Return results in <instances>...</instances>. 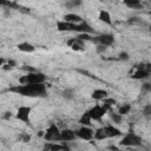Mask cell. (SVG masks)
<instances>
[{"instance_id": "obj_1", "label": "cell", "mask_w": 151, "mask_h": 151, "mask_svg": "<svg viewBox=\"0 0 151 151\" xmlns=\"http://www.w3.org/2000/svg\"><path fill=\"white\" fill-rule=\"evenodd\" d=\"M11 91L17 92L25 97H46L47 90L45 84H27L18 85L17 87L11 88Z\"/></svg>"}, {"instance_id": "obj_2", "label": "cell", "mask_w": 151, "mask_h": 151, "mask_svg": "<svg viewBox=\"0 0 151 151\" xmlns=\"http://www.w3.org/2000/svg\"><path fill=\"white\" fill-rule=\"evenodd\" d=\"M46 80V76L40 72H31L26 76L21 77L19 79L20 85H27V84H44Z\"/></svg>"}, {"instance_id": "obj_3", "label": "cell", "mask_w": 151, "mask_h": 151, "mask_svg": "<svg viewBox=\"0 0 151 151\" xmlns=\"http://www.w3.org/2000/svg\"><path fill=\"white\" fill-rule=\"evenodd\" d=\"M119 144L122 146H138L142 144V138L134 133H127L122 138Z\"/></svg>"}, {"instance_id": "obj_4", "label": "cell", "mask_w": 151, "mask_h": 151, "mask_svg": "<svg viewBox=\"0 0 151 151\" xmlns=\"http://www.w3.org/2000/svg\"><path fill=\"white\" fill-rule=\"evenodd\" d=\"M44 138L47 142H59L60 140V130L54 124H51L47 127V130L45 131Z\"/></svg>"}, {"instance_id": "obj_5", "label": "cell", "mask_w": 151, "mask_h": 151, "mask_svg": "<svg viewBox=\"0 0 151 151\" xmlns=\"http://www.w3.org/2000/svg\"><path fill=\"white\" fill-rule=\"evenodd\" d=\"M76 133V137L80 138V139H84V140H91L93 138V133L94 131L88 127V126H81L80 129H78L77 131H74Z\"/></svg>"}, {"instance_id": "obj_6", "label": "cell", "mask_w": 151, "mask_h": 151, "mask_svg": "<svg viewBox=\"0 0 151 151\" xmlns=\"http://www.w3.org/2000/svg\"><path fill=\"white\" fill-rule=\"evenodd\" d=\"M88 112V116L91 117V119H94V120H100L101 117L107 112V110L104 107V106H100V105H96L93 106L91 110L87 111Z\"/></svg>"}, {"instance_id": "obj_7", "label": "cell", "mask_w": 151, "mask_h": 151, "mask_svg": "<svg viewBox=\"0 0 151 151\" xmlns=\"http://www.w3.org/2000/svg\"><path fill=\"white\" fill-rule=\"evenodd\" d=\"M29 113H31V107L29 106H20L17 111V119L28 124L29 123Z\"/></svg>"}, {"instance_id": "obj_8", "label": "cell", "mask_w": 151, "mask_h": 151, "mask_svg": "<svg viewBox=\"0 0 151 151\" xmlns=\"http://www.w3.org/2000/svg\"><path fill=\"white\" fill-rule=\"evenodd\" d=\"M93 41H96V42H98L99 45L106 47V46H110V45L113 44L114 38H113L112 34H100V35L96 37V38L93 39Z\"/></svg>"}, {"instance_id": "obj_9", "label": "cell", "mask_w": 151, "mask_h": 151, "mask_svg": "<svg viewBox=\"0 0 151 151\" xmlns=\"http://www.w3.org/2000/svg\"><path fill=\"white\" fill-rule=\"evenodd\" d=\"M103 129V132H104V136H105V139L106 138H112V137H118L122 134V131L119 129H117L116 126L113 125H106Z\"/></svg>"}, {"instance_id": "obj_10", "label": "cell", "mask_w": 151, "mask_h": 151, "mask_svg": "<svg viewBox=\"0 0 151 151\" xmlns=\"http://www.w3.org/2000/svg\"><path fill=\"white\" fill-rule=\"evenodd\" d=\"M42 151H68V147L65 144H57L48 142L44 145Z\"/></svg>"}, {"instance_id": "obj_11", "label": "cell", "mask_w": 151, "mask_h": 151, "mask_svg": "<svg viewBox=\"0 0 151 151\" xmlns=\"http://www.w3.org/2000/svg\"><path fill=\"white\" fill-rule=\"evenodd\" d=\"M76 138H77L76 133L71 129H64L60 131V140L61 142H71V140H74Z\"/></svg>"}, {"instance_id": "obj_12", "label": "cell", "mask_w": 151, "mask_h": 151, "mask_svg": "<svg viewBox=\"0 0 151 151\" xmlns=\"http://www.w3.org/2000/svg\"><path fill=\"white\" fill-rule=\"evenodd\" d=\"M76 25L77 24H70V22H66V21L61 20V21L57 22V29L59 32H70V31H74Z\"/></svg>"}, {"instance_id": "obj_13", "label": "cell", "mask_w": 151, "mask_h": 151, "mask_svg": "<svg viewBox=\"0 0 151 151\" xmlns=\"http://www.w3.org/2000/svg\"><path fill=\"white\" fill-rule=\"evenodd\" d=\"M67 46H70L73 51H83L84 50V42L77 38H72L70 40H67Z\"/></svg>"}, {"instance_id": "obj_14", "label": "cell", "mask_w": 151, "mask_h": 151, "mask_svg": "<svg viewBox=\"0 0 151 151\" xmlns=\"http://www.w3.org/2000/svg\"><path fill=\"white\" fill-rule=\"evenodd\" d=\"M64 21L70 22V24H80V22H83V18L76 13H67L64 17Z\"/></svg>"}, {"instance_id": "obj_15", "label": "cell", "mask_w": 151, "mask_h": 151, "mask_svg": "<svg viewBox=\"0 0 151 151\" xmlns=\"http://www.w3.org/2000/svg\"><path fill=\"white\" fill-rule=\"evenodd\" d=\"M76 32H79V33H86V34H90V33H93V28L86 24V22H80V24H77L76 25V28H74Z\"/></svg>"}, {"instance_id": "obj_16", "label": "cell", "mask_w": 151, "mask_h": 151, "mask_svg": "<svg viewBox=\"0 0 151 151\" xmlns=\"http://www.w3.org/2000/svg\"><path fill=\"white\" fill-rule=\"evenodd\" d=\"M150 77V73L145 70H137L132 76L131 78L136 79V80H144V79H147Z\"/></svg>"}, {"instance_id": "obj_17", "label": "cell", "mask_w": 151, "mask_h": 151, "mask_svg": "<svg viewBox=\"0 0 151 151\" xmlns=\"http://www.w3.org/2000/svg\"><path fill=\"white\" fill-rule=\"evenodd\" d=\"M92 99L94 100H103L105 98H107V92L105 90H101V88H98V90H94L91 94Z\"/></svg>"}, {"instance_id": "obj_18", "label": "cell", "mask_w": 151, "mask_h": 151, "mask_svg": "<svg viewBox=\"0 0 151 151\" xmlns=\"http://www.w3.org/2000/svg\"><path fill=\"white\" fill-rule=\"evenodd\" d=\"M17 47H18V50H19V51H21V52H26V53H31V52H33V51L35 50V47H34L32 44L27 42V41L18 44V46H17Z\"/></svg>"}, {"instance_id": "obj_19", "label": "cell", "mask_w": 151, "mask_h": 151, "mask_svg": "<svg viewBox=\"0 0 151 151\" xmlns=\"http://www.w3.org/2000/svg\"><path fill=\"white\" fill-rule=\"evenodd\" d=\"M98 19H99L100 21H103V22L107 24V25H111V24H112L111 15H110V13H109L107 11L100 9V11H99V17H98Z\"/></svg>"}, {"instance_id": "obj_20", "label": "cell", "mask_w": 151, "mask_h": 151, "mask_svg": "<svg viewBox=\"0 0 151 151\" xmlns=\"http://www.w3.org/2000/svg\"><path fill=\"white\" fill-rule=\"evenodd\" d=\"M124 5L127 6L129 8H132V9H139L143 7V4L138 0H125Z\"/></svg>"}, {"instance_id": "obj_21", "label": "cell", "mask_w": 151, "mask_h": 151, "mask_svg": "<svg viewBox=\"0 0 151 151\" xmlns=\"http://www.w3.org/2000/svg\"><path fill=\"white\" fill-rule=\"evenodd\" d=\"M109 116H110V119L113 122V124H120L122 123V117L123 116H120L119 113H116V112H112V111H110L109 112Z\"/></svg>"}, {"instance_id": "obj_22", "label": "cell", "mask_w": 151, "mask_h": 151, "mask_svg": "<svg viewBox=\"0 0 151 151\" xmlns=\"http://www.w3.org/2000/svg\"><path fill=\"white\" fill-rule=\"evenodd\" d=\"M91 117L88 116V112L86 111L85 113H83V116L80 117V119H79V123L80 124H83V126H87V125H90L91 124Z\"/></svg>"}, {"instance_id": "obj_23", "label": "cell", "mask_w": 151, "mask_h": 151, "mask_svg": "<svg viewBox=\"0 0 151 151\" xmlns=\"http://www.w3.org/2000/svg\"><path fill=\"white\" fill-rule=\"evenodd\" d=\"M130 111H131V105H129V104H124V105H122V106L119 107L118 113H119L120 116H124V114H127Z\"/></svg>"}, {"instance_id": "obj_24", "label": "cell", "mask_w": 151, "mask_h": 151, "mask_svg": "<svg viewBox=\"0 0 151 151\" xmlns=\"http://www.w3.org/2000/svg\"><path fill=\"white\" fill-rule=\"evenodd\" d=\"M103 100H104V105H103V106H104L106 110H109L112 105L116 104V100L112 99V98H105V99H103Z\"/></svg>"}, {"instance_id": "obj_25", "label": "cell", "mask_w": 151, "mask_h": 151, "mask_svg": "<svg viewBox=\"0 0 151 151\" xmlns=\"http://www.w3.org/2000/svg\"><path fill=\"white\" fill-rule=\"evenodd\" d=\"M65 5H66V7H77V6L81 5V1H68Z\"/></svg>"}, {"instance_id": "obj_26", "label": "cell", "mask_w": 151, "mask_h": 151, "mask_svg": "<svg viewBox=\"0 0 151 151\" xmlns=\"http://www.w3.org/2000/svg\"><path fill=\"white\" fill-rule=\"evenodd\" d=\"M77 39L84 41V40H91V37H90L88 34H86V33H80V34L77 37Z\"/></svg>"}, {"instance_id": "obj_27", "label": "cell", "mask_w": 151, "mask_h": 151, "mask_svg": "<svg viewBox=\"0 0 151 151\" xmlns=\"http://www.w3.org/2000/svg\"><path fill=\"white\" fill-rule=\"evenodd\" d=\"M143 113H144L145 116H150V113H151V105H150V104H147V105L144 107Z\"/></svg>"}, {"instance_id": "obj_28", "label": "cell", "mask_w": 151, "mask_h": 151, "mask_svg": "<svg viewBox=\"0 0 151 151\" xmlns=\"http://www.w3.org/2000/svg\"><path fill=\"white\" fill-rule=\"evenodd\" d=\"M119 59L120 60H129V54L126 52H120L119 53Z\"/></svg>"}, {"instance_id": "obj_29", "label": "cell", "mask_w": 151, "mask_h": 151, "mask_svg": "<svg viewBox=\"0 0 151 151\" xmlns=\"http://www.w3.org/2000/svg\"><path fill=\"white\" fill-rule=\"evenodd\" d=\"M29 140H31V136H29V134H24V136H22V142L27 143V142H29Z\"/></svg>"}, {"instance_id": "obj_30", "label": "cell", "mask_w": 151, "mask_h": 151, "mask_svg": "<svg viewBox=\"0 0 151 151\" xmlns=\"http://www.w3.org/2000/svg\"><path fill=\"white\" fill-rule=\"evenodd\" d=\"M7 64L9 65V67H11V68H13V67H15V66H17V63H15L14 60H8V61H7Z\"/></svg>"}, {"instance_id": "obj_31", "label": "cell", "mask_w": 151, "mask_h": 151, "mask_svg": "<svg viewBox=\"0 0 151 151\" xmlns=\"http://www.w3.org/2000/svg\"><path fill=\"white\" fill-rule=\"evenodd\" d=\"M143 87H144V90H146V91H150V90H151V86H150L149 83H145V84L143 85Z\"/></svg>"}, {"instance_id": "obj_32", "label": "cell", "mask_w": 151, "mask_h": 151, "mask_svg": "<svg viewBox=\"0 0 151 151\" xmlns=\"http://www.w3.org/2000/svg\"><path fill=\"white\" fill-rule=\"evenodd\" d=\"M105 50H106V47H105V46H101V45H99V46H98V48H97V51H98L99 53H100V52H103V51H105Z\"/></svg>"}, {"instance_id": "obj_33", "label": "cell", "mask_w": 151, "mask_h": 151, "mask_svg": "<svg viewBox=\"0 0 151 151\" xmlns=\"http://www.w3.org/2000/svg\"><path fill=\"white\" fill-rule=\"evenodd\" d=\"M64 97H67V98H72V94L70 91H65L64 92Z\"/></svg>"}, {"instance_id": "obj_34", "label": "cell", "mask_w": 151, "mask_h": 151, "mask_svg": "<svg viewBox=\"0 0 151 151\" xmlns=\"http://www.w3.org/2000/svg\"><path fill=\"white\" fill-rule=\"evenodd\" d=\"M11 117H12L11 112H6V113H5V119H8V118H11Z\"/></svg>"}, {"instance_id": "obj_35", "label": "cell", "mask_w": 151, "mask_h": 151, "mask_svg": "<svg viewBox=\"0 0 151 151\" xmlns=\"http://www.w3.org/2000/svg\"><path fill=\"white\" fill-rule=\"evenodd\" d=\"M109 150H113V151H118V147H116V146H113V145H111V146H109Z\"/></svg>"}, {"instance_id": "obj_36", "label": "cell", "mask_w": 151, "mask_h": 151, "mask_svg": "<svg viewBox=\"0 0 151 151\" xmlns=\"http://www.w3.org/2000/svg\"><path fill=\"white\" fill-rule=\"evenodd\" d=\"M5 61H6V60H5L4 58H0V66H2V65H5Z\"/></svg>"}]
</instances>
